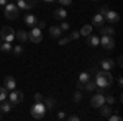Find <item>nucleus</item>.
<instances>
[{
    "label": "nucleus",
    "mask_w": 123,
    "mask_h": 121,
    "mask_svg": "<svg viewBox=\"0 0 123 121\" xmlns=\"http://www.w3.org/2000/svg\"><path fill=\"white\" fill-rule=\"evenodd\" d=\"M113 82V77L110 74V70H100L98 74H97V79H95V84L97 87H100V88H107V87H110Z\"/></svg>",
    "instance_id": "1"
},
{
    "label": "nucleus",
    "mask_w": 123,
    "mask_h": 121,
    "mask_svg": "<svg viewBox=\"0 0 123 121\" xmlns=\"http://www.w3.org/2000/svg\"><path fill=\"white\" fill-rule=\"evenodd\" d=\"M44 115H46V106H44V103L43 102L35 103L33 108H31V116L36 118V120H41V118H44Z\"/></svg>",
    "instance_id": "2"
},
{
    "label": "nucleus",
    "mask_w": 123,
    "mask_h": 121,
    "mask_svg": "<svg viewBox=\"0 0 123 121\" xmlns=\"http://www.w3.org/2000/svg\"><path fill=\"white\" fill-rule=\"evenodd\" d=\"M20 15V8L13 3H7L5 5V17L8 20H17Z\"/></svg>",
    "instance_id": "3"
},
{
    "label": "nucleus",
    "mask_w": 123,
    "mask_h": 121,
    "mask_svg": "<svg viewBox=\"0 0 123 121\" xmlns=\"http://www.w3.org/2000/svg\"><path fill=\"white\" fill-rule=\"evenodd\" d=\"M0 39L2 41H7V43H12L15 39V29L10 28V26H3L2 31H0Z\"/></svg>",
    "instance_id": "4"
},
{
    "label": "nucleus",
    "mask_w": 123,
    "mask_h": 121,
    "mask_svg": "<svg viewBox=\"0 0 123 121\" xmlns=\"http://www.w3.org/2000/svg\"><path fill=\"white\" fill-rule=\"evenodd\" d=\"M8 100H10L12 105H18V103H21V102H23V92H21V90H17V88L10 90Z\"/></svg>",
    "instance_id": "5"
},
{
    "label": "nucleus",
    "mask_w": 123,
    "mask_h": 121,
    "mask_svg": "<svg viewBox=\"0 0 123 121\" xmlns=\"http://www.w3.org/2000/svg\"><path fill=\"white\" fill-rule=\"evenodd\" d=\"M28 39L31 41V43H35V44H38V43H41L43 41V35H41V29L39 28H35L33 26V29L28 33Z\"/></svg>",
    "instance_id": "6"
},
{
    "label": "nucleus",
    "mask_w": 123,
    "mask_h": 121,
    "mask_svg": "<svg viewBox=\"0 0 123 121\" xmlns=\"http://www.w3.org/2000/svg\"><path fill=\"white\" fill-rule=\"evenodd\" d=\"M104 103H105V95H102V93H97V95H94L90 98V105L94 108H100Z\"/></svg>",
    "instance_id": "7"
},
{
    "label": "nucleus",
    "mask_w": 123,
    "mask_h": 121,
    "mask_svg": "<svg viewBox=\"0 0 123 121\" xmlns=\"http://www.w3.org/2000/svg\"><path fill=\"white\" fill-rule=\"evenodd\" d=\"M100 44H102L105 49H113V47H115L113 36H102V38H100Z\"/></svg>",
    "instance_id": "8"
},
{
    "label": "nucleus",
    "mask_w": 123,
    "mask_h": 121,
    "mask_svg": "<svg viewBox=\"0 0 123 121\" xmlns=\"http://www.w3.org/2000/svg\"><path fill=\"white\" fill-rule=\"evenodd\" d=\"M35 5H36V0H18V3H17V7L23 10H30Z\"/></svg>",
    "instance_id": "9"
},
{
    "label": "nucleus",
    "mask_w": 123,
    "mask_h": 121,
    "mask_svg": "<svg viewBox=\"0 0 123 121\" xmlns=\"http://www.w3.org/2000/svg\"><path fill=\"white\" fill-rule=\"evenodd\" d=\"M104 18H105V20H108L110 23H117V21L120 20V17H118V13H117V12H112V10H108V12H107V13L104 15Z\"/></svg>",
    "instance_id": "10"
},
{
    "label": "nucleus",
    "mask_w": 123,
    "mask_h": 121,
    "mask_svg": "<svg viewBox=\"0 0 123 121\" xmlns=\"http://www.w3.org/2000/svg\"><path fill=\"white\" fill-rule=\"evenodd\" d=\"M3 84H5V90H13L15 87H17V82H15V79L13 77H5V80H3Z\"/></svg>",
    "instance_id": "11"
},
{
    "label": "nucleus",
    "mask_w": 123,
    "mask_h": 121,
    "mask_svg": "<svg viewBox=\"0 0 123 121\" xmlns=\"http://www.w3.org/2000/svg\"><path fill=\"white\" fill-rule=\"evenodd\" d=\"M90 79V75H89V72H82V74L79 75V84H77V87H79V90H82L84 88V84Z\"/></svg>",
    "instance_id": "12"
},
{
    "label": "nucleus",
    "mask_w": 123,
    "mask_h": 121,
    "mask_svg": "<svg viewBox=\"0 0 123 121\" xmlns=\"http://www.w3.org/2000/svg\"><path fill=\"white\" fill-rule=\"evenodd\" d=\"M100 65H102V70H112L113 69V59H104L100 62Z\"/></svg>",
    "instance_id": "13"
},
{
    "label": "nucleus",
    "mask_w": 123,
    "mask_h": 121,
    "mask_svg": "<svg viewBox=\"0 0 123 121\" xmlns=\"http://www.w3.org/2000/svg\"><path fill=\"white\" fill-rule=\"evenodd\" d=\"M15 38L18 39L20 43H23V41H26V39H28V33H26V31H23V29L15 31Z\"/></svg>",
    "instance_id": "14"
},
{
    "label": "nucleus",
    "mask_w": 123,
    "mask_h": 121,
    "mask_svg": "<svg viewBox=\"0 0 123 121\" xmlns=\"http://www.w3.org/2000/svg\"><path fill=\"white\" fill-rule=\"evenodd\" d=\"M100 115H102L104 118H108V116L112 115V108H110L108 105H105V103H104V105L100 106Z\"/></svg>",
    "instance_id": "15"
},
{
    "label": "nucleus",
    "mask_w": 123,
    "mask_h": 121,
    "mask_svg": "<svg viewBox=\"0 0 123 121\" xmlns=\"http://www.w3.org/2000/svg\"><path fill=\"white\" fill-rule=\"evenodd\" d=\"M66 17H67V13H66V10H64V8L54 10V18H56V20H64Z\"/></svg>",
    "instance_id": "16"
},
{
    "label": "nucleus",
    "mask_w": 123,
    "mask_h": 121,
    "mask_svg": "<svg viewBox=\"0 0 123 121\" xmlns=\"http://www.w3.org/2000/svg\"><path fill=\"white\" fill-rule=\"evenodd\" d=\"M61 28L59 26H51L49 28V35H51V38H61Z\"/></svg>",
    "instance_id": "17"
},
{
    "label": "nucleus",
    "mask_w": 123,
    "mask_h": 121,
    "mask_svg": "<svg viewBox=\"0 0 123 121\" xmlns=\"http://www.w3.org/2000/svg\"><path fill=\"white\" fill-rule=\"evenodd\" d=\"M104 15H100V13H97V15H95L94 18H92V23H94L95 26H102V25H104Z\"/></svg>",
    "instance_id": "18"
},
{
    "label": "nucleus",
    "mask_w": 123,
    "mask_h": 121,
    "mask_svg": "<svg viewBox=\"0 0 123 121\" xmlns=\"http://www.w3.org/2000/svg\"><path fill=\"white\" fill-rule=\"evenodd\" d=\"M87 38H89L87 43H89L90 46H98V44H100V38H98V36H95V35H89Z\"/></svg>",
    "instance_id": "19"
},
{
    "label": "nucleus",
    "mask_w": 123,
    "mask_h": 121,
    "mask_svg": "<svg viewBox=\"0 0 123 121\" xmlns=\"http://www.w3.org/2000/svg\"><path fill=\"white\" fill-rule=\"evenodd\" d=\"M102 28V26H100ZM100 33H102V36H115V29L110 28V26H105V28L100 29Z\"/></svg>",
    "instance_id": "20"
},
{
    "label": "nucleus",
    "mask_w": 123,
    "mask_h": 121,
    "mask_svg": "<svg viewBox=\"0 0 123 121\" xmlns=\"http://www.w3.org/2000/svg\"><path fill=\"white\" fill-rule=\"evenodd\" d=\"M25 23H26L28 26H35V25L38 23V20H36V17H33V15H26V17H25Z\"/></svg>",
    "instance_id": "21"
},
{
    "label": "nucleus",
    "mask_w": 123,
    "mask_h": 121,
    "mask_svg": "<svg viewBox=\"0 0 123 121\" xmlns=\"http://www.w3.org/2000/svg\"><path fill=\"white\" fill-rule=\"evenodd\" d=\"M79 33H80V36H89V35H92V26H90V25H84V26H82V29H80V31H79Z\"/></svg>",
    "instance_id": "22"
},
{
    "label": "nucleus",
    "mask_w": 123,
    "mask_h": 121,
    "mask_svg": "<svg viewBox=\"0 0 123 121\" xmlns=\"http://www.w3.org/2000/svg\"><path fill=\"white\" fill-rule=\"evenodd\" d=\"M2 105H0V111H3V113H8L10 110H12V103H7L5 100L3 102H0Z\"/></svg>",
    "instance_id": "23"
},
{
    "label": "nucleus",
    "mask_w": 123,
    "mask_h": 121,
    "mask_svg": "<svg viewBox=\"0 0 123 121\" xmlns=\"http://www.w3.org/2000/svg\"><path fill=\"white\" fill-rule=\"evenodd\" d=\"M84 88H87L89 92H92V90H95V88H97V84H95V82H92V80L89 79V80L84 84Z\"/></svg>",
    "instance_id": "24"
},
{
    "label": "nucleus",
    "mask_w": 123,
    "mask_h": 121,
    "mask_svg": "<svg viewBox=\"0 0 123 121\" xmlns=\"http://www.w3.org/2000/svg\"><path fill=\"white\" fill-rule=\"evenodd\" d=\"M0 49H2L3 52H8V51H12V43L3 41V44H0Z\"/></svg>",
    "instance_id": "25"
},
{
    "label": "nucleus",
    "mask_w": 123,
    "mask_h": 121,
    "mask_svg": "<svg viewBox=\"0 0 123 121\" xmlns=\"http://www.w3.org/2000/svg\"><path fill=\"white\" fill-rule=\"evenodd\" d=\"M72 100H74V102H80V100H82V92L77 90V92L72 95Z\"/></svg>",
    "instance_id": "26"
},
{
    "label": "nucleus",
    "mask_w": 123,
    "mask_h": 121,
    "mask_svg": "<svg viewBox=\"0 0 123 121\" xmlns=\"http://www.w3.org/2000/svg\"><path fill=\"white\" fill-rule=\"evenodd\" d=\"M21 52H23V47H21V44H17V46L13 47V54H15V56H20Z\"/></svg>",
    "instance_id": "27"
},
{
    "label": "nucleus",
    "mask_w": 123,
    "mask_h": 121,
    "mask_svg": "<svg viewBox=\"0 0 123 121\" xmlns=\"http://www.w3.org/2000/svg\"><path fill=\"white\" fill-rule=\"evenodd\" d=\"M44 106H46V110H51V108L54 106V100H53V98H48L46 103H44Z\"/></svg>",
    "instance_id": "28"
},
{
    "label": "nucleus",
    "mask_w": 123,
    "mask_h": 121,
    "mask_svg": "<svg viewBox=\"0 0 123 121\" xmlns=\"http://www.w3.org/2000/svg\"><path fill=\"white\" fill-rule=\"evenodd\" d=\"M7 98V90H5V87H0V102H3Z\"/></svg>",
    "instance_id": "29"
},
{
    "label": "nucleus",
    "mask_w": 123,
    "mask_h": 121,
    "mask_svg": "<svg viewBox=\"0 0 123 121\" xmlns=\"http://www.w3.org/2000/svg\"><path fill=\"white\" fill-rule=\"evenodd\" d=\"M79 36H80V33H79V31H72V33L69 35V39L72 41V39H77Z\"/></svg>",
    "instance_id": "30"
},
{
    "label": "nucleus",
    "mask_w": 123,
    "mask_h": 121,
    "mask_svg": "<svg viewBox=\"0 0 123 121\" xmlns=\"http://www.w3.org/2000/svg\"><path fill=\"white\" fill-rule=\"evenodd\" d=\"M69 41H71V39H69V36H67V38H59V44H61V46H66Z\"/></svg>",
    "instance_id": "31"
},
{
    "label": "nucleus",
    "mask_w": 123,
    "mask_h": 121,
    "mask_svg": "<svg viewBox=\"0 0 123 121\" xmlns=\"http://www.w3.org/2000/svg\"><path fill=\"white\" fill-rule=\"evenodd\" d=\"M113 102H115V98L112 97V95H107V97H105V103H108V105H112Z\"/></svg>",
    "instance_id": "32"
},
{
    "label": "nucleus",
    "mask_w": 123,
    "mask_h": 121,
    "mask_svg": "<svg viewBox=\"0 0 123 121\" xmlns=\"http://www.w3.org/2000/svg\"><path fill=\"white\" fill-rule=\"evenodd\" d=\"M59 28H61V31H66V29H69V28H71V26H69V23H66V21H62Z\"/></svg>",
    "instance_id": "33"
},
{
    "label": "nucleus",
    "mask_w": 123,
    "mask_h": 121,
    "mask_svg": "<svg viewBox=\"0 0 123 121\" xmlns=\"http://www.w3.org/2000/svg\"><path fill=\"white\" fill-rule=\"evenodd\" d=\"M43 102V95L41 93H35V103H39Z\"/></svg>",
    "instance_id": "34"
},
{
    "label": "nucleus",
    "mask_w": 123,
    "mask_h": 121,
    "mask_svg": "<svg viewBox=\"0 0 123 121\" xmlns=\"http://www.w3.org/2000/svg\"><path fill=\"white\" fill-rule=\"evenodd\" d=\"M108 118H110V121H122V116H118V115H110Z\"/></svg>",
    "instance_id": "35"
},
{
    "label": "nucleus",
    "mask_w": 123,
    "mask_h": 121,
    "mask_svg": "<svg viewBox=\"0 0 123 121\" xmlns=\"http://www.w3.org/2000/svg\"><path fill=\"white\" fill-rule=\"evenodd\" d=\"M59 3H61V5H71L72 0H59Z\"/></svg>",
    "instance_id": "36"
},
{
    "label": "nucleus",
    "mask_w": 123,
    "mask_h": 121,
    "mask_svg": "<svg viewBox=\"0 0 123 121\" xmlns=\"http://www.w3.org/2000/svg\"><path fill=\"white\" fill-rule=\"evenodd\" d=\"M57 118H59V120H64V118H66V113H64V111H59V113H57Z\"/></svg>",
    "instance_id": "37"
},
{
    "label": "nucleus",
    "mask_w": 123,
    "mask_h": 121,
    "mask_svg": "<svg viewBox=\"0 0 123 121\" xmlns=\"http://www.w3.org/2000/svg\"><path fill=\"white\" fill-rule=\"evenodd\" d=\"M36 25H38V28H39V29H43L44 26H46V23H44V21H38Z\"/></svg>",
    "instance_id": "38"
},
{
    "label": "nucleus",
    "mask_w": 123,
    "mask_h": 121,
    "mask_svg": "<svg viewBox=\"0 0 123 121\" xmlns=\"http://www.w3.org/2000/svg\"><path fill=\"white\" fill-rule=\"evenodd\" d=\"M67 120H69V121H79V116H76V115H72V116H69Z\"/></svg>",
    "instance_id": "39"
},
{
    "label": "nucleus",
    "mask_w": 123,
    "mask_h": 121,
    "mask_svg": "<svg viewBox=\"0 0 123 121\" xmlns=\"http://www.w3.org/2000/svg\"><path fill=\"white\" fill-rule=\"evenodd\" d=\"M107 12H108V8H107V7H100V15H105Z\"/></svg>",
    "instance_id": "40"
},
{
    "label": "nucleus",
    "mask_w": 123,
    "mask_h": 121,
    "mask_svg": "<svg viewBox=\"0 0 123 121\" xmlns=\"http://www.w3.org/2000/svg\"><path fill=\"white\" fill-rule=\"evenodd\" d=\"M8 3V0H0V7H5Z\"/></svg>",
    "instance_id": "41"
},
{
    "label": "nucleus",
    "mask_w": 123,
    "mask_h": 121,
    "mask_svg": "<svg viewBox=\"0 0 123 121\" xmlns=\"http://www.w3.org/2000/svg\"><path fill=\"white\" fill-rule=\"evenodd\" d=\"M44 2H53V0H44Z\"/></svg>",
    "instance_id": "42"
},
{
    "label": "nucleus",
    "mask_w": 123,
    "mask_h": 121,
    "mask_svg": "<svg viewBox=\"0 0 123 121\" xmlns=\"http://www.w3.org/2000/svg\"><path fill=\"white\" fill-rule=\"evenodd\" d=\"M0 44H2V39H0Z\"/></svg>",
    "instance_id": "43"
}]
</instances>
